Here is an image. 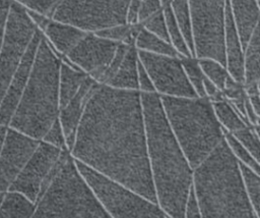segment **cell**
I'll return each mask as SVG.
<instances>
[{
	"instance_id": "6da1fadb",
	"label": "cell",
	"mask_w": 260,
	"mask_h": 218,
	"mask_svg": "<svg viewBox=\"0 0 260 218\" xmlns=\"http://www.w3.org/2000/svg\"><path fill=\"white\" fill-rule=\"evenodd\" d=\"M70 154L108 179L157 203L139 91L98 84L85 106Z\"/></svg>"
},
{
	"instance_id": "7a4b0ae2",
	"label": "cell",
	"mask_w": 260,
	"mask_h": 218,
	"mask_svg": "<svg viewBox=\"0 0 260 218\" xmlns=\"http://www.w3.org/2000/svg\"><path fill=\"white\" fill-rule=\"evenodd\" d=\"M140 94L157 204L170 218H185L194 169L170 126L160 96L156 93Z\"/></svg>"
},
{
	"instance_id": "3957f363",
	"label": "cell",
	"mask_w": 260,
	"mask_h": 218,
	"mask_svg": "<svg viewBox=\"0 0 260 218\" xmlns=\"http://www.w3.org/2000/svg\"><path fill=\"white\" fill-rule=\"evenodd\" d=\"M202 218H256L240 162L225 139L194 169Z\"/></svg>"
},
{
	"instance_id": "277c9868",
	"label": "cell",
	"mask_w": 260,
	"mask_h": 218,
	"mask_svg": "<svg viewBox=\"0 0 260 218\" xmlns=\"http://www.w3.org/2000/svg\"><path fill=\"white\" fill-rule=\"evenodd\" d=\"M61 57L42 37L36 51L27 84L8 127L42 141L59 118V74Z\"/></svg>"
},
{
	"instance_id": "5b68a950",
	"label": "cell",
	"mask_w": 260,
	"mask_h": 218,
	"mask_svg": "<svg viewBox=\"0 0 260 218\" xmlns=\"http://www.w3.org/2000/svg\"><path fill=\"white\" fill-rule=\"evenodd\" d=\"M160 100L170 126L195 169L224 139L212 102L207 97L160 96Z\"/></svg>"
},
{
	"instance_id": "8992f818",
	"label": "cell",
	"mask_w": 260,
	"mask_h": 218,
	"mask_svg": "<svg viewBox=\"0 0 260 218\" xmlns=\"http://www.w3.org/2000/svg\"><path fill=\"white\" fill-rule=\"evenodd\" d=\"M31 218H113L95 197L65 151L60 169L47 192L38 200Z\"/></svg>"
},
{
	"instance_id": "52a82bcc",
	"label": "cell",
	"mask_w": 260,
	"mask_h": 218,
	"mask_svg": "<svg viewBox=\"0 0 260 218\" xmlns=\"http://www.w3.org/2000/svg\"><path fill=\"white\" fill-rule=\"evenodd\" d=\"M75 163L86 183L113 218H168L157 203L108 179L78 161Z\"/></svg>"
},
{
	"instance_id": "ba28073f",
	"label": "cell",
	"mask_w": 260,
	"mask_h": 218,
	"mask_svg": "<svg viewBox=\"0 0 260 218\" xmlns=\"http://www.w3.org/2000/svg\"><path fill=\"white\" fill-rule=\"evenodd\" d=\"M191 15L193 57L213 59L225 66L226 0H188Z\"/></svg>"
},
{
	"instance_id": "9c48e42d",
	"label": "cell",
	"mask_w": 260,
	"mask_h": 218,
	"mask_svg": "<svg viewBox=\"0 0 260 218\" xmlns=\"http://www.w3.org/2000/svg\"><path fill=\"white\" fill-rule=\"evenodd\" d=\"M131 0H62L51 19L74 25L87 33L127 23Z\"/></svg>"
},
{
	"instance_id": "30bf717a",
	"label": "cell",
	"mask_w": 260,
	"mask_h": 218,
	"mask_svg": "<svg viewBox=\"0 0 260 218\" xmlns=\"http://www.w3.org/2000/svg\"><path fill=\"white\" fill-rule=\"evenodd\" d=\"M38 31L26 8L12 0L0 47V104Z\"/></svg>"
},
{
	"instance_id": "8fae6325",
	"label": "cell",
	"mask_w": 260,
	"mask_h": 218,
	"mask_svg": "<svg viewBox=\"0 0 260 218\" xmlns=\"http://www.w3.org/2000/svg\"><path fill=\"white\" fill-rule=\"evenodd\" d=\"M64 151L41 141L9 190L20 193L37 203L56 177Z\"/></svg>"
},
{
	"instance_id": "7c38bea8",
	"label": "cell",
	"mask_w": 260,
	"mask_h": 218,
	"mask_svg": "<svg viewBox=\"0 0 260 218\" xmlns=\"http://www.w3.org/2000/svg\"><path fill=\"white\" fill-rule=\"evenodd\" d=\"M138 59L147 71L155 93L169 97H198L185 72L182 57L138 51Z\"/></svg>"
},
{
	"instance_id": "4fadbf2b",
	"label": "cell",
	"mask_w": 260,
	"mask_h": 218,
	"mask_svg": "<svg viewBox=\"0 0 260 218\" xmlns=\"http://www.w3.org/2000/svg\"><path fill=\"white\" fill-rule=\"evenodd\" d=\"M118 45L94 33H87L63 58L101 84Z\"/></svg>"
},
{
	"instance_id": "5bb4252c",
	"label": "cell",
	"mask_w": 260,
	"mask_h": 218,
	"mask_svg": "<svg viewBox=\"0 0 260 218\" xmlns=\"http://www.w3.org/2000/svg\"><path fill=\"white\" fill-rule=\"evenodd\" d=\"M41 141L7 127L0 151V193L9 190Z\"/></svg>"
},
{
	"instance_id": "9a60e30c",
	"label": "cell",
	"mask_w": 260,
	"mask_h": 218,
	"mask_svg": "<svg viewBox=\"0 0 260 218\" xmlns=\"http://www.w3.org/2000/svg\"><path fill=\"white\" fill-rule=\"evenodd\" d=\"M42 37L43 33L41 31H38L32 41L30 42L15 74L13 75V78L0 104V125L8 126L11 120V117L17 107V104L27 84L36 51Z\"/></svg>"
},
{
	"instance_id": "2e32d148",
	"label": "cell",
	"mask_w": 260,
	"mask_h": 218,
	"mask_svg": "<svg viewBox=\"0 0 260 218\" xmlns=\"http://www.w3.org/2000/svg\"><path fill=\"white\" fill-rule=\"evenodd\" d=\"M98 84L99 83L96 80L88 75L73 99L70 100L69 103L60 110L59 121L63 128L67 149L69 152L73 147L76 131L82 118L87 101Z\"/></svg>"
},
{
	"instance_id": "e0dca14e",
	"label": "cell",
	"mask_w": 260,
	"mask_h": 218,
	"mask_svg": "<svg viewBox=\"0 0 260 218\" xmlns=\"http://www.w3.org/2000/svg\"><path fill=\"white\" fill-rule=\"evenodd\" d=\"M224 49H225V67L231 77L239 84H244L245 83L244 47L242 45L241 38L236 28L228 0L225 5Z\"/></svg>"
},
{
	"instance_id": "ac0fdd59",
	"label": "cell",
	"mask_w": 260,
	"mask_h": 218,
	"mask_svg": "<svg viewBox=\"0 0 260 218\" xmlns=\"http://www.w3.org/2000/svg\"><path fill=\"white\" fill-rule=\"evenodd\" d=\"M42 33L61 59L65 57L87 34V32L74 25L53 19L49 21Z\"/></svg>"
},
{
	"instance_id": "d6986e66",
	"label": "cell",
	"mask_w": 260,
	"mask_h": 218,
	"mask_svg": "<svg viewBox=\"0 0 260 218\" xmlns=\"http://www.w3.org/2000/svg\"><path fill=\"white\" fill-rule=\"evenodd\" d=\"M236 28L245 48L260 22V6L257 0H228Z\"/></svg>"
},
{
	"instance_id": "ffe728a7",
	"label": "cell",
	"mask_w": 260,
	"mask_h": 218,
	"mask_svg": "<svg viewBox=\"0 0 260 218\" xmlns=\"http://www.w3.org/2000/svg\"><path fill=\"white\" fill-rule=\"evenodd\" d=\"M106 85L119 90L139 91L138 52L134 44L130 45L118 71Z\"/></svg>"
},
{
	"instance_id": "44dd1931",
	"label": "cell",
	"mask_w": 260,
	"mask_h": 218,
	"mask_svg": "<svg viewBox=\"0 0 260 218\" xmlns=\"http://www.w3.org/2000/svg\"><path fill=\"white\" fill-rule=\"evenodd\" d=\"M88 75L75 67L65 58H62L59 74L60 107L63 108L77 94Z\"/></svg>"
},
{
	"instance_id": "7402d4cb",
	"label": "cell",
	"mask_w": 260,
	"mask_h": 218,
	"mask_svg": "<svg viewBox=\"0 0 260 218\" xmlns=\"http://www.w3.org/2000/svg\"><path fill=\"white\" fill-rule=\"evenodd\" d=\"M36 209L37 203L20 193L8 190L0 206V218H31Z\"/></svg>"
},
{
	"instance_id": "603a6c76",
	"label": "cell",
	"mask_w": 260,
	"mask_h": 218,
	"mask_svg": "<svg viewBox=\"0 0 260 218\" xmlns=\"http://www.w3.org/2000/svg\"><path fill=\"white\" fill-rule=\"evenodd\" d=\"M244 69V85L260 81V22L257 24L245 48Z\"/></svg>"
},
{
	"instance_id": "cb8c5ba5",
	"label": "cell",
	"mask_w": 260,
	"mask_h": 218,
	"mask_svg": "<svg viewBox=\"0 0 260 218\" xmlns=\"http://www.w3.org/2000/svg\"><path fill=\"white\" fill-rule=\"evenodd\" d=\"M134 46L138 51H144L158 55L181 57L170 42L146 31L145 29H143V26L140 29L135 37Z\"/></svg>"
},
{
	"instance_id": "d4e9b609",
	"label": "cell",
	"mask_w": 260,
	"mask_h": 218,
	"mask_svg": "<svg viewBox=\"0 0 260 218\" xmlns=\"http://www.w3.org/2000/svg\"><path fill=\"white\" fill-rule=\"evenodd\" d=\"M212 105L219 123L221 126L228 129L229 132L235 133L247 127L246 123L242 120L235 108L230 103L222 100H217L213 102Z\"/></svg>"
},
{
	"instance_id": "484cf974",
	"label": "cell",
	"mask_w": 260,
	"mask_h": 218,
	"mask_svg": "<svg viewBox=\"0 0 260 218\" xmlns=\"http://www.w3.org/2000/svg\"><path fill=\"white\" fill-rule=\"evenodd\" d=\"M164 14H165V18H166V24H167V31H168L170 43L177 50V52L180 54V56L182 58L193 57L184 37L182 35V32L175 19V16H174L172 8H171V4H168L164 7Z\"/></svg>"
},
{
	"instance_id": "4316f807",
	"label": "cell",
	"mask_w": 260,
	"mask_h": 218,
	"mask_svg": "<svg viewBox=\"0 0 260 218\" xmlns=\"http://www.w3.org/2000/svg\"><path fill=\"white\" fill-rule=\"evenodd\" d=\"M171 8L182 35L193 56V38L191 15L188 0H171Z\"/></svg>"
},
{
	"instance_id": "83f0119b",
	"label": "cell",
	"mask_w": 260,
	"mask_h": 218,
	"mask_svg": "<svg viewBox=\"0 0 260 218\" xmlns=\"http://www.w3.org/2000/svg\"><path fill=\"white\" fill-rule=\"evenodd\" d=\"M199 64L207 78H209L219 90H224L228 79L231 77L226 67L213 59H198Z\"/></svg>"
},
{
	"instance_id": "f1b7e54d",
	"label": "cell",
	"mask_w": 260,
	"mask_h": 218,
	"mask_svg": "<svg viewBox=\"0 0 260 218\" xmlns=\"http://www.w3.org/2000/svg\"><path fill=\"white\" fill-rule=\"evenodd\" d=\"M240 167L256 218H260V176L241 162Z\"/></svg>"
},
{
	"instance_id": "f546056e",
	"label": "cell",
	"mask_w": 260,
	"mask_h": 218,
	"mask_svg": "<svg viewBox=\"0 0 260 218\" xmlns=\"http://www.w3.org/2000/svg\"><path fill=\"white\" fill-rule=\"evenodd\" d=\"M182 63L185 69V72L188 76V79L192 87L194 88L198 97H206L204 92V77L205 74L199 64V61L195 57L182 58Z\"/></svg>"
},
{
	"instance_id": "4dcf8cb0",
	"label": "cell",
	"mask_w": 260,
	"mask_h": 218,
	"mask_svg": "<svg viewBox=\"0 0 260 218\" xmlns=\"http://www.w3.org/2000/svg\"><path fill=\"white\" fill-rule=\"evenodd\" d=\"M224 139L231 147L233 153L238 158V160L245 166L250 168L253 172L260 176V164L254 159V157L245 149V147L234 137L233 133L226 132Z\"/></svg>"
},
{
	"instance_id": "1f68e13d",
	"label": "cell",
	"mask_w": 260,
	"mask_h": 218,
	"mask_svg": "<svg viewBox=\"0 0 260 218\" xmlns=\"http://www.w3.org/2000/svg\"><path fill=\"white\" fill-rule=\"evenodd\" d=\"M233 134L260 164V138L256 130H251L250 128L245 127Z\"/></svg>"
},
{
	"instance_id": "d6a6232c",
	"label": "cell",
	"mask_w": 260,
	"mask_h": 218,
	"mask_svg": "<svg viewBox=\"0 0 260 218\" xmlns=\"http://www.w3.org/2000/svg\"><path fill=\"white\" fill-rule=\"evenodd\" d=\"M140 24L146 31L170 42L169 36H168V31H167L166 18H165V14H164V8L161 10H159L158 12H156L155 14H153L152 16H150L149 18H147L144 22H142Z\"/></svg>"
},
{
	"instance_id": "836d02e7",
	"label": "cell",
	"mask_w": 260,
	"mask_h": 218,
	"mask_svg": "<svg viewBox=\"0 0 260 218\" xmlns=\"http://www.w3.org/2000/svg\"><path fill=\"white\" fill-rule=\"evenodd\" d=\"M28 10L51 17L52 12L62 0H14Z\"/></svg>"
},
{
	"instance_id": "e575fe53",
	"label": "cell",
	"mask_w": 260,
	"mask_h": 218,
	"mask_svg": "<svg viewBox=\"0 0 260 218\" xmlns=\"http://www.w3.org/2000/svg\"><path fill=\"white\" fill-rule=\"evenodd\" d=\"M42 141L51 145V146H54L58 149L68 150L67 145H66L65 134H64L63 128L61 126V123L59 121V118L48 129V131L45 133Z\"/></svg>"
},
{
	"instance_id": "d590c367",
	"label": "cell",
	"mask_w": 260,
	"mask_h": 218,
	"mask_svg": "<svg viewBox=\"0 0 260 218\" xmlns=\"http://www.w3.org/2000/svg\"><path fill=\"white\" fill-rule=\"evenodd\" d=\"M130 45H132V44L121 43V44L118 45L116 53H115L110 65L108 66V68H107V70H106V72H105V74L102 78L101 84L106 85L116 74V72L118 71V69H119V67H120V65H121V63H122V61H123V59H124V57H125V55L128 51V48L130 47Z\"/></svg>"
},
{
	"instance_id": "8d00e7d4",
	"label": "cell",
	"mask_w": 260,
	"mask_h": 218,
	"mask_svg": "<svg viewBox=\"0 0 260 218\" xmlns=\"http://www.w3.org/2000/svg\"><path fill=\"white\" fill-rule=\"evenodd\" d=\"M164 7L159 0H143L139 9L137 23L144 22L147 18L161 10Z\"/></svg>"
},
{
	"instance_id": "74e56055",
	"label": "cell",
	"mask_w": 260,
	"mask_h": 218,
	"mask_svg": "<svg viewBox=\"0 0 260 218\" xmlns=\"http://www.w3.org/2000/svg\"><path fill=\"white\" fill-rule=\"evenodd\" d=\"M138 89L140 93H155L152 81L138 59Z\"/></svg>"
},
{
	"instance_id": "f35d334b",
	"label": "cell",
	"mask_w": 260,
	"mask_h": 218,
	"mask_svg": "<svg viewBox=\"0 0 260 218\" xmlns=\"http://www.w3.org/2000/svg\"><path fill=\"white\" fill-rule=\"evenodd\" d=\"M185 218H202V214L195 196L194 188L192 186L190 190V195L188 198V202L185 210Z\"/></svg>"
},
{
	"instance_id": "ab89813d",
	"label": "cell",
	"mask_w": 260,
	"mask_h": 218,
	"mask_svg": "<svg viewBox=\"0 0 260 218\" xmlns=\"http://www.w3.org/2000/svg\"><path fill=\"white\" fill-rule=\"evenodd\" d=\"M203 86H204V92H205V95L206 97L209 96V97H214L218 94L219 92V89L209 79L207 78L206 76L204 77V81H203Z\"/></svg>"
},
{
	"instance_id": "60d3db41",
	"label": "cell",
	"mask_w": 260,
	"mask_h": 218,
	"mask_svg": "<svg viewBox=\"0 0 260 218\" xmlns=\"http://www.w3.org/2000/svg\"><path fill=\"white\" fill-rule=\"evenodd\" d=\"M245 114H246V116L249 118V120L251 121V123H253V124H256V123H257L258 117H257V115L255 114V112H254V110H253L251 104L249 103L248 99L245 100Z\"/></svg>"
},
{
	"instance_id": "b9f144b4",
	"label": "cell",
	"mask_w": 260,
	"mask_h": 218,
	"mask_svg": "<svg viewBox=\"0 0 260 218\" xmlns=\"http://www.w3.org/2000/svg\"><path fill=\"white\" fill-rule=\"evenodd\" d=\"M7 127H8V126L0 125V151H1V148H2V144H3L4 138H5L6 131H7Z\"/></svg>"
},
{
	"instance_id": "7bdbcfd3",
	"label": "cell",
	"mask_w": 260,
	"mask_h": 218,
	"mask_svg": "<svg viewBox=\"0 0 260 218\" xmlns=\"http://www.w3.org/2000/svg\"><path fill=\"white\" fill-rule=\"evenodd\" d=\"M4 194H5V193H0V206H1L2 201H3V198H4Z\"/></svg>"
},
{
	"instance_id": "ee69618b",
	"label": "cell",
	"mask_w": 260,
	"mask_h": 218,
	"mask_svg": "<svg viewBox=\"0 0 260 218\" xmlns=\"http://www.w3.org/2000/svg\"><path fill=\"white\" fill-rule=\"evenodd\" d=\"M258 90H259V96H260V81H258Z\"/></svg>"
},
{
	"instance_id": "f6af8a7d",
	"label": "cell",
	"mask_w": 260,
	"mask_h": 218,
	"mask_svg": "<svg viewBox=\"0 0 260 218\" xmlns=\"http://www.w3.org/2000/svg\"><path fill=\"white\" fill-rule=\"evenodd\" d=\"M257 2H258V4H259V6H260V0H257Z\"/></svg>"
},
{
	"instance_id": "bcb514c9",
	"label": "cell",
	"mask_w": 260,
	"mask_h": 218,
	"mask_svg": "<svg viewBox=\"0 0 260 218\" xmlns=\"http://www.w3.org/2000/svg\"><path fill=\"white\" fill-rule=\"evenodd\" d=\"M168 218H170V217H169V216H168Z\"/></svg>"
},
{
	"instance_id": "7dc6e473",
	"label": "cell",
	"mask_w": 260,
	"mask_h": 218,
	"mask_svg": "<svg viewBox=\"0 0 260 218\" xmlns=\"http://www.w3.org/2000/svg\"><path fill=\"white\" fill-rule=\"evenodd\" d=\"M170 1H171V0H170Z\"/></svg>"
}]
</instances>
